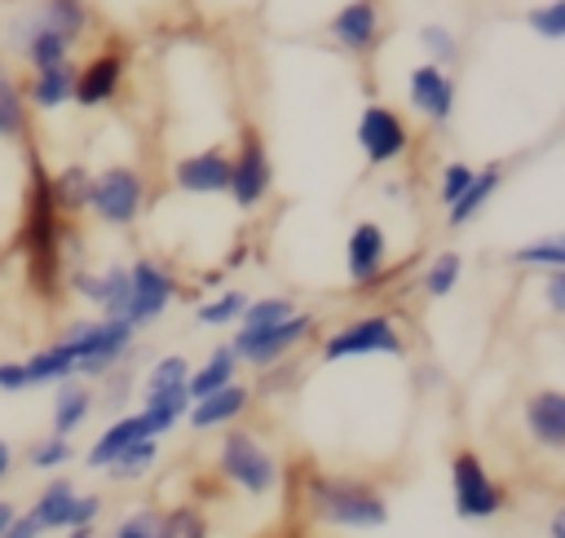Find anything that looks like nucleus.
<instances>
[{
  "label": "nucleus",
  "mask_w": 565,
  "mask_h": 538,
  "mask_svg": "<svg viewBox=\"0 0 565 538\" xmlns=\"http://www.w3.org/2000/svg\"><path fill=\"white\" fill-rule=\"evenodd\" d=\"M172 295H177L172 273H168L159 260L137 256V260L128 265V309H124V322H128V326H150V322L172 304Z\"/></svg>",
  "instance_id": "8"
},
{
  "label": "nucleus",
  "mask_w": 565,
  "mask_h": 538,
  "mask_svg": "<svg viewBox=\"0 0 565 538\" xmlns=\"http://www.w3.org/2000/svg\"><path fill=\"white\" fill-rule=\"evenodd\" d=\"M269 185H274L269 150H265L260 132H256V128H247V132L238 137L234 159H230V185H225V194L234 198V207H238V212H252V207H260V203H265Z\"/></svg>",
  "instance_id": "6"
},
{
  "label": "nucleus",
  "mask_w": 565,
  "mask_h": 538,
  "mask_svg": "<svg viewBox=\"0 0 565 538\" xmlns=\"http://www.w3.org/2000/svg\"><path fill=\"white\" fill-rule=\"evenodd\" d=\"M525 428L534 441H543L547 450H561L565 445V392L556 388H543L525 401Z\"/></svg>",
  "instance_id": "20"
},
{
  "label": "nucleus",
  "mask_w": 565,
  "mask_h": 538,
  "mask_svg": "<svg viewBox=\"0 0 565 538\" xmlns=\"http://www.w3.org/2000/svg\"><path fill=\"white\" fill-rule=\"evenodd\" d=\"M243 304H247L243 291H221V295H212V300H203V304L194 309V322H199V326H225V322H238Z\"/></svg>",
  "instance_id": "36"
},
{
  "label": "nucleus",
  "mask_w": 565,
  "mask_h": 538,
  "mask_svg": "<svg viewBox=\"0 0 565 538\" xmlns=\"http://www.w3.org/2000/svg\"><path fill=\"white\" fill-rule=\"evenodd\" d=\"M309 503L318 520L340 529H380L388 520V503L371 485H353V481H313Z\"/></svg>",
  "instance_id": "3"
},
{
  "label": "nucleus",
  "mask_w": 565,
  "mask_h": 538,
  "mask_svg": "<svg viewBox=\"0 0 565 538\" xmlns=\"http://www.w3.org/2000/svg\"><path fill=\"white\" fill-rule=\"evenodd\" d=\"M539 40L547 44H561L565 40V0H543V4H530L525 18H521Z\"/></svg>",
  "instance_id": "34"
},
{
  "label": "nucleus",
  "mask_w": 565,
  "mask_h": 538,
  "mask_svg": "<svg viewBox=\"0 0 565 538\" xmlns=\"http://www.w3.org/2000/svg\"><path fill=\"white\" fill-rule=\"evenodd\" d=\"M552 538H565V512H552Z\"/></svg>",
  "instance_id": "45"
},
{
  "label": "nucleus",
  "mask_w": 565,
  "mask_h": 538,
  "mask_svg": "<svg viewBox=\"0 0 565 538\" xmlns=\"http://www.w3.org/2000/svg\"><path fill=\"white\" fill-rule=\"evenodd\" d=\"M0 538H40V525H35V516L26 512V516H13Z\"/></svg>",
  "instance_id": "43"
},
{
  "label": "nucleus",
  "mask_w": 565,
  "mask_h": 538,
  "mask_svg": "<svg viewBox=\"0 0 565 538\" xmlns=\"http://www.w3.org/2000/svg\"><path fill=\"white\" fill-rule=\"evenodd\" d=\"M243 406H247V388L230 379V384H221V388H212V392L194 397L190 428L207 432V428H216V423H230V419H238V415H243Z\"/></svg>",
  "instance_id": "22"
},
{
  "label": "nucleus",
  "mask_w": 565,
  "mask_h": 538,
  "mask_svg": "<svg viewBox=\"0 0 565 538\" xmlns=\"http://www.w3.org/2000/svg\"><path fill=\"white\" fill-rule=\"evenodd\" d=\"M75 485L71 481H53L40 498H35V507H31V516H35V525L40 529H66L71 525V507H75Z\"/></svg>",
  "instance_id": "27"
},
{
  "label": "nucleus",
  "mask_w": 565,
  "mask_h": 538,
  "mask_svg": "<svg viewBox=\"0 0 565 538\" xmlns=\"http://www.w3.org/2000/svg\"><path fill=\"white\" fill-rule=\"evenodd\" d=\"M172 185L185 190V194H225V185H230V154L216 150V146L181 154L172 163Z\"/></svg>",
  "instance_id": "15"
},
{
  "label": "nucleus",
  "mask_w": 565,
  "mask_h": 538,
  "mask_svg": "<svg viewBox=\"0 0 565 538\" xmlns=\"http://www.w3.org/2000/svg\"><path fill=\"white\" fill-rule=\"evenodd\" d=\"M499 185H503V163H486V168H477L472 172V181L459 190V198L455 203H446V225L450 229H459V225H468L494 194H499Z\"/></svg>",
  "instance_id": "21"
},
{
  "label": "nucleus",
  "mask_w": 565,
  "mask_h": 538,
  "mask_svg": "<svg viewBox=\"0 0 565 538\" xmlns=\"http://www.w3.org/2000/svg\"><path fill=\"white\" fill-rule=\"evenodd\" d=\"M234 366H238V357H234V348H230V344L212 348V357H207V362L185 379V392H190V397H203V392H212V388L230 384V379H234Z\"/></svg>",
  "instance_id": "29"
},
{
  "label": "nucleus",
  "mask_w": 565,
  "mask_h": 538,
  "mask_svg": "<svg viewBox=\"0 0 565 538\" xmlns=\"http://www.w3.org/2000/svg\"><path fill=\"white\" fill-rule=\"evenodd\" d=\"M221 472H225L238 489H247V494H265V489H274V481H278L274 459H269L265 445H260L252 432H243V428L221 441Z\"/></svg>",
  "instance_id": "11"
},
{
  "label": "nucleus",
  "mask_w": 565,
  "mask_h": 538,
  "mask_svg": "<svg viewBox=\"0 0 565 538\" xmlns=\"http://www.w3.org/2000/svg\"><path fill=\"white\" fill-rule=\"evenodd\" d=\"M415 44H419V53H424L428 62H437V66H455L459 53H463L455 26H446V22H419V26H415Z\"/></svg>",
  "instance_id": "28"
},
{
  "label": "nucleus",
  "mask_w": 565,
  "mask_h": 538,
  "mask_svg": "<svg viewBox=\"0 0 565 538\" xmlns=\"http://www.w3.org/2000/svg\"><path fill=\"white\" fill-rule=\"evenodd\" d=\"M402 331L384 318V313H366L353 318L349 326H340L327 344H322V362H344V357H371V353H402Z\"/></svg>",
  "instance_id": "9"
},
{
  "label": "nucleus",
  "mask_w": 565,
  "mask_h": 538,
  "mask_svg": "<svg viewBox=\"0 0 565 538\" xmlns=\"http://www.w3.org/2000/svg\"><path fill=\"white\" fill-rule=\"evenodd\" d=\"M97 507H102V498H93V494H75V507H71V525H93ZM71 525H66V529H71Z\"/></svg>",
  "instance_id": "42"
},
{
  "label": "nucleus",
  "mask_w": 565,
  "mask_h": 538,
  "mask_svg": "<svg viewBox=\"0 0 565 538\" xmlns=\"http://www.w3.org/2000/svg\"><path fill=\"white\" fill-rule=\"evenodd\" d=\"M22 247H26V273L40 295H57L62 287V212L49 194V176L40 163H31L26 185V212H22Z\"/></svg>",
  "instance_id": "1"
},
{
  "label": "nucleus",
  "mask_w": 565,
  "mask_h": 538,
  "mask_svg": "<svg viewBox=\"0 0 565 538\" xmlns=\"http://www.w3.org/2000/svg\"><path fill=\"white\" fill-rule=\"evenodd\" d=\"M13 516H18V512H13V507H9V503H0V534H4V525H9V520H13Z\"/></svg>",
  "instance_id": "47"
},
{
  "label": "nucleus",
  "mask_w": 565,
  "mask_h": 538,
  "mask_svg": "<svg viewBox=\"0 0 565 538\" xmlns=\"http://www.w3.org/2000/svg\"><path fill=\"white\" fill-rule=\"evenodd\" d=\"M110 538H163V516H159V512H150V507L128 512V516L115 525V534H110Z\"/></svg>",
  "instance_id": "37"
},
{
  "label": "nucleus",
  "mask_w": 565,
  "mask_h": 538,
  "mask_svg": "<svg viewBox=\"0 0 565 538\" xmlns=\"http://www.w3.org/2000/svg\"><path fill=\"white\" fill-rule=\"evenodd\" d=\"M309 326H313V318L309 313H291V318H282V322H274V326H260V331H238L234 335V357L238 362H252V366H269V362H278V357H287L305 335H309Z\"/></svg>",
  "instance_id": "14"
},
{
  "label": "nucleus",
  "mask_w": 565,
  "mask_h": 538,
  "mask_svg": "<svg viewBox=\"0 0 565 538\" xmlns=\"http://www.w3.org/2000/svg\"><path fill=\"white\" fill-rule=\"evenodd\" d=\"M26 132V97L18 75L0 62V141H18Z\"/></svg>",
  "instance_id": "25"
},
{
  "label": "nucleus",
  "mask_w": 565,
  "mask_h": 538,
  "mask_svg": "<svg viewBox=\"0 0 565 538\" xmlns=\"http://www.w3.org/2000/svg\"><path fill=\"white\" fill-rule=\"evenodd\" d=\"M455 97H459V84L450 75V66H437V62H415L406 71V101L419 119L428 123H450L455 115Z\"/></svg>",
  "instance_id": "10"
},
{
  "label": "nucleus",
  "mask_w": 565,
  "mask_h": 538,
  "mask_svg": "<svg viewBox=\"0 0 565 538\" xmlns=\"http://www.w3.org/2000/svg\"><path fill=\"white\" fill-rule=\"evenodd\" d=\"M9 467H13V450L9 441H0V476H9Z\"/></svg>",
  "instance_id": "44"
},
{
  "label": "nucleus",
  "mask_w": 565,
  "mask_h": 538,
  "mask_svg": "<svg viewBox=\"0 0 565 538\" xmlns=\"http://www.w3.org/2000/svg\"><path fill=\"white\" fill-rule=\"evenodd\" d=\"M472 172H477L472 163H463V159H450V163L441 168V181H437V198H441V203H455V198H459V190L472 181Z\"/></svg>",
  "instance_id": "40"
},
{
  "label": "nucleus",
  "mask_w": 565,
  "mask_h": 538,
  "mask_svg": "<svg viewBox=\"0 0 565 538\" xmlns=\"http://www.w3.org/2000/svg\"><path fill=\"white\" fill-rule=\"evenodd\" d=\"M384 256H388L384 229H380L375 220H358V225L349 229V238H344V269H349V282H358V287L375 282L380 269H384Z\"/></svg>",
  "instance_id": "17"
},
{
  "label": "nucleus",
  "mask_w": 565,
  "mask_h": 538,
  "mask_svg": "<svg viewBox=\"0 0 565 538\" xmlns=\"http://www.w3.org/2000/svg\"><path fill=\"white\" fill-rule=\"evenodd\" d=\"M88 406H93V392L84 388V384H62L57 388V397H53V432L57 437H71L84 419H88Z\"/></svg>",
  "instance_id": "26"
},
{
  "label": "nucleus",
  "mask_w": 565,
  "mask_h": 538,
  "mask_svg": "<svg viewBox=\"0 0 565 538\" xmlns=\"http://www.w3.org/2000/svg\"><path fill=\"white\" fill-rule=\"evenodd\" d=\"M132 335L137 326H128L124 318H75L62 331V344H71L75 353V375H106L128 357Z\"/></svg>",
  "instance_id": "2"
},
{
  "label": "nucleus",
  "mask_w": 565,
  "mask_h": 538,
  "mask_svg": "<svg viewBox=\"0 0 565 538\" xmlns=\"http://www.w3.org/2000/svg\"><path fill=\"white\" fill-rule=\"evenodd\" d=\"M163 538H207V525L194 507H177L163 516Z\"/></svg>",
  "instance_id": "39"
},
{
  "label": "nucleus",
  "mask_w": 565,
  "mask_h": 538,
  "mask_svg": "<svg viewBox=\"0 0 565 538\" xmlns=\"http://www.w3.org/2000/svg\"><path fill=\"white\" fill-rule=\"evenodd\" d=\"M185 379H190V362H185L181 353L159 357V362L150 366V375H146V401L168 397V392H185ZM185 397H190V392H185Z\"/></svg>",
  "instance_id": "30"
},
{
  "label": "nucleus",
  "mask_w": 565,
  "mask_h": 538,
  "mask_svg": "<svg viewBox=\"0 0 565 538\" xmlns=\"http://www.w3.org/2000/svg\"><path fill=\"white\" fill-rule=\"evenodd\" d=\"M353 141L371 168H388L411 150V128H406L402 110H393L384 101H366L353 123Z\"/></svg>",
  "instance_id": "5"
},
{
  "label": "nucleus",
  "mask_w": 565,
  "mask_h": 538,
  "mask_svg": "<svg viewBox=\"0 0 565 538\" xmlns=\"http://www.w3.org/2000/svg\"><path fill=\"white\" fill-rule=\"evenodd\" d=\"M450 489H455V512L463 520H486L508 503V494L499 489V481H490V472L472 450H459L450 459Z\"/></svg>",
  "instance_id": "7"
},
{
  "label": "nucleus",
  "mask_w": 565,
  "mask_h": 538,
  "mask_svg": "<svg viewBox=\"0 0 565 538\" xmlns=\"http://www.w3.org/2000/svg\"><path fill=\"white\" fill-rule=\"evenodd\" d=\"M22 97L35 110H62V106H71V97H75V62L66 57V62H53V66H35L31 79L22 84Z\"/></svg>",
  "instance_id": "18"
},
{
  "label": "nucleus",
  "mask_w": 565,
  "mask_h": 538,
  "mask_svg": "<svg viewBox=\"0 0 565 538\" xmlns=\"http://www.w3.org/2000/svg\"><path fill=\"white\" fill-rule=\"evenodd\" d=\"M380 31H384V18H380V0H344L331 18H327V40L353 57H366L380 49Z\"/></svg>",
  "instance_id": "13"
},
{
  "label": "nucleus",
  "mask_w": 565,
  "mask_h": 538,
  "mask_svg": "<svg viewBox=\"0 0 565 538\" xmlns=\"http://www.w3.org/2000/svg\"><path fill=\"white\" fill-rule=\"evenodd\" d=\"M508 260H512V265H525V269H565V234L534 238V243L516 247Z\"/></svg>",
  "instance_id": "31"
},
{
  "label": "nucleus",
  "mask_w": 565,
  "mask_h": 538,
  "mask_svg": "<svg viewBox=\"0 0 565 538\" xmlns=\"http://www.w3.org/2000/svg\"><path fill=\"white\" fill-rule=\"evenodd\" d=\"M459 278H463V256L459 251H437L428 260V269H424V291L433 300H441V295H450L459 287Z\"/></svg>",
  "instance_id": "32"
},
{
  "label": "nucleus",
  "mask_w": 565,
  "mask_h": 538,
  "mask_svg": "<svg viewBox=\"0 0 565 538\" xmlns=\"http://www.w3.org/2000/svg\"><path fill=\"white\" fill-rule=\"evenodd\" d=\"M141 203H146L141 172L128 168V163H110V168L93 172V181H88V207L84 212H93L102 225L124 229V225H132L141 216Z\"/></svg>",
  "instance_id": "4"
},
{
  "label": "nucleus",
  "mask_w": 565,
  "mask_h": 538,
  "mask_svg": "<svg viewBox=\"0 0 565 538\" xmlns=\"http://www.w3.org/2000/svg\"><path fill=\"white\" fill-rule=\"evenodd\" d=\"M543 300H547V313H565V269H543Z\"/></svg>",
  "instance_id": "41"
},
{
  "label": "nucleus",
  "mask_w": 565,
  "mask_h": 538,
  "mask_svg": "<svg viewBox=\"0 0 565 538\" xmlns=\"http://www.w3.org/2000/svg\"><path fill=\"white\" fill-rule=\"evenodd\" d=\"M71 291L79 300H88L102 318H124V309H128V265H106L102 273L75 269L71 273Z\"/></svg>",
  "instance_id": "16"
},
{
  "label": "nucleus",
  "mask_w": 565,
  "mask_h": 538,
  "mask_svg": "<svg viewBox=\"0 0 565 538\" xmlns=\"http://www.w3.org/2000/svg\"><path fill=\"white\" fill-rule=\"evenodd\" d=\"M124 79H128L124 49H97L84 66H75V97L71 101L84 106V110H102V106H110L119 97Z\"/></svg>",
  "instance_id": "12"
},
{
  "label": "nucleus",
  "mask_w": 565,
  "mask_h": 538,
  "mask_svg": "<svg viewBox=\"0 0 565 538\" xmlns=\"http://www.w3.org/2000/svg\"><path fill=\"white\" fill-rule=\"evenodd\" d=\"M66 459H71V437H57V432L44 437V441H35L31 454H26V463L40 467V472H44V467H62Z\"/></svg>",
  "instance_id": "38"
},
{
  "label": "nucleus",
  "mask_w": 565,
  "mask_h": 538,
  "mask_svg": "<svg viewBox=\"0 0 565 538\" xmlns=\"http://www.w3.org/2000/svg\"><path fill=\"white\" fill-rule=\"evenodd\" d=\"M66 538H97V534H93V525H71Z\"/></svg>",
  "instance_id": "46"
},
{
  "label": "nucleus",
  "mask_w": 565,
  "mask_h": 538,
  "mask_svg": "<svg viewBox=\"0 0 565 538\" xmlns=\"http://www.w3.org/2000/svg\"><path fill=\"white\" fill-rule=\"evenodd\" d=\"M75 375V353H71V344H49V348H40V353H31L26 362H22V379H26V388H35V384H49V379H71Z\"/></svg>",
  "instance_id": "24"
},
{
  "label": "nucleus",
  "mask_w": 565,
  "mask_h": 538,
  "mask_svg": "<svg viewBox=\"0 0 565 538\" xmlns=\"http://www.w3.org/2000/svg\"><path fill=\"white\" fill-rule=\"evenodd\" d=\"M88 181H93V172L84 168V163H66V168H57L53 176H49V194H53V203H57V212L66 216H75V212H84L88 207Z\"/></svg>",
  "instance_id": "23"
},
{
  "label": "nucleus",
  "mask_w": 565,
  "mask_h": 538,
  "mask_svg": "<svg viewBox=\"0 0 565 538\" xmlns=\"http://www.w3.org/2000/svg\"><path fill=\"white\" fill-rule=\"evenodd\" d=\"M154 459H159V445H154V437H141V441H128L106 467H110V476H141V472H150L154 467Z\"/></svg>",
  "instance_id": "35"
},
{
  "label": "nucleus",
  "mask_w": 565,
  "mask_h": 538,
  "mask_svg": "<svg viewBox=\"0 0 565 538\" xmlns=\"http://www.w3.org/2000/svg\"><path fill=\"white\" fill-rule=\"evenodd\" d=\"M22 4L40 26L66 35L71 44H79L93 31V4L88 0H22Z\"/></svg>",
  "instance_id": "19"
},
{
  "label": "nucleus",
  "mask_w": 565,
  "mask_h": 538,
  "mask_svg": "<svg viewBox=\"0 0 565 538\" xmlns=\"http://www.w3.org/2000/svg\"><path fill=\"white\" fill-rule=\"evenodd\" d=\"M296 304L287 295H260V300H247L243 313H238V331H260V326H274L282 318H291Z\"/></svg>",
  "instance_id": "33"
}]
</instances>
